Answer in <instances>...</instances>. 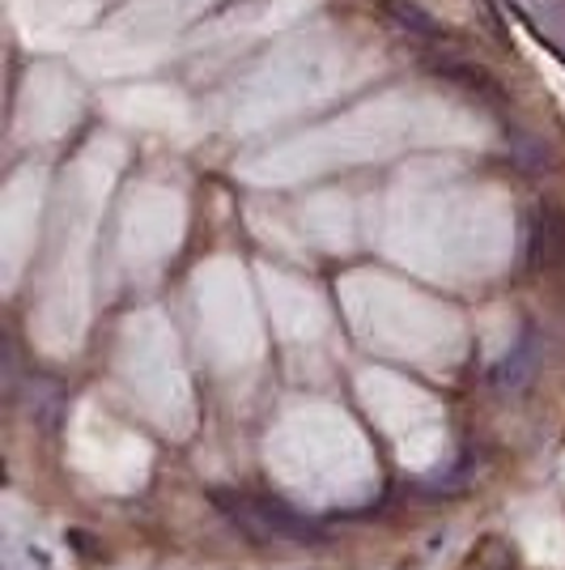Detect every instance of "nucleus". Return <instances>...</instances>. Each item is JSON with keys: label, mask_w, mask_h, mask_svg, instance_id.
<instances>
[{"label": "nucleus", "mask_w": 565, "mask_h": 570, "mask_svg": "<svg viewBox=\"0 0 565 570\" xmlns=\"http://www.w3.org/2000/svg\"><path fill=\"white\" fill-rule=\"evenodd\" d=\"M212 507L235 523L247 541H294V546H307L319 541L315 523L307 515H298L289 502L272 499V494H235V490H212Z\"/></svg>", "instance_id": "obj_1"}, {"label": "nucleus", "mask_w": 565, "mask_h": 570, "mask_svg": "<svg viewBox=\"0 0 565 570\" xmlns=\"http://www.w3.org/2000/svg\"><path fill=\"white\" fill-rule=\"evenodd\" d=\"M527 261L532 268H562L565 264V214L553 205H536L527 222Z\"/></svg>", "instance_id": "obj_2"}, {"label": "nucleus", "mask_w": 565, "mask_h": 570, "mask_svg": "<svg viewBox=\"0 0 565 570\" xmlns=\"http://www.w3.org/2000/svg\"><path fill=\"white\" fill-rule=\"evenodd\" d=\"M536 366H541V341H536V333L527 328V333L515 341V350H506V357L494 366L489 383H494L497 392H518V387L532 383Z\"/></svg>", "instance_id": "obj_3"}, {"label": "nucleus", "mask_w": 565, "mask_h": 570, "mask_svg": "<svg viewBox=\"0 0 565 570\" xmlns=\"http://www.w3.org/2000/svg\"><path fill=\"white\" fill-rule=\"evenodd\" d=\"M429 69L438 72L443 81H450V86H464V90H472V95H494V77L485 69H476V65H468V60H434Z\"/></svg>", "instance_id": "obj_4"}, {"label": "nucleus", "mask_w": 565, "mask_h": 570, "mask_svg": "<svg viewBox=\"0 0 565 570\" xmlns=\"http://www.w3.org/2000/svg\"><path fill=\"white\" fill-rule=\"evenodd\" d=\"M464 570H515V546L502 541V537H485V541L468 553Z\"/></svg>", "instance_id": "obj_5"}, {"label": "nucleus", "mask_w": 565, "mask_h": 570, "mask_svg": "<svg viewBox=\"0 0 565 570\" xmlns=\"http://www.w3.org/2000/svg\"><path fill=\"white\" fill-rule=\"evenodd\" d=\"M387 9H391V18H396L404 30L422 35V39H443V26L434 22L422 4H413V0H387Z\"/></svg>", "instance_id": "obj_6"}]
</instances>
